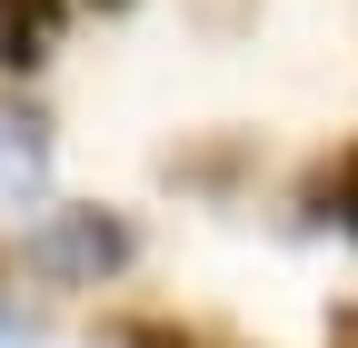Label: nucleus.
<instances>
[{
	"label": "nucleus",
	"mask_w": 358,
	"mask_h": 348,
	"mask_svg": "<svg viewBox=\"0 0 358 348\" xmlns=\"http://www.w3.org/2000/svg\"><path fill=\"white\" fill-rule=\"evenodd\" d=\"M129 259H140V239H129L120 209H50V219L20 239V269L60 279V289H100V279L129 269Z\"/></svg>",
	"instance_id": "nucleus-1"
},
{
	"label": "nucleus",
	"mask_w": 358,
	"mask_h": 348,
	"mask_svg": "<svg viewBox=\"0 0 358 348\" xmlns=\"http://www.w3.org/2000/svg\"><path fill=\"white\" fill-rule=\"evenodd\" d=\"M199 10H209V20H239V0H199Z\"/></svg>",
	"instance_id": "nucleus-8"
},
{
	"label": "nucleus",
	"mask_w": 358,
	"mask_h": 348,
	"mask_svg": "<svg viewBox=\"0 0 358 348\" xmlns=\"http://www.w3.org/2000/svg\"><path fill=\"white\" fill-rule=\"evenodd\" d=\"M50 189V119L30 100H0V209H40Z\"/></svg>",
	"instance_id": "nucleus-2"
},
{
	"label": "nucleus",
	"mask_w": 358,
	"mask_h": 348,
	"mask_svg": "<svg viewBox=\"0 0 358 348\" xmlns=\"http://www.w3.org/2000/svg\"><path fill=\"white\" fill-rule=\"evenodd\" d=\"M10 279H20V259L0 249V348H30V338H40V319L20 309V289H10Z\"/></svg>",
	"instance_id": "nucleus-6"
},
{
	"label": "nucleus",
	"mask_w": 358,
	"mask_h": 348,
	"mask_svg": "<svg viewBox=\"0 0 358 348\" xmlns=\"http://www.w3.org/2000/svg\"><path fill=\"white\" fill-rule=\"evenodd\" d=\"M70 30V0H0V70H40Z\"/></svg>",
	"instance_id": "nucleus-3"
},
{
	"label": "nucleus",
	"mask_w": 358,
	"mask_h": 348,
	"mask_svg": "<svg viewBox=\"0 0 358 348\" xmlns=\"http://www.w3.org/2000/svg\"><path fill=\"white\" fill-rule=\"evenodd\" d=\"M110 348H219V338L179 328V319H110Z\"/></svg>",
	"instance_id": "nucleus-5"
},
{
	"label": "nucleus",
	"mask_w": 358,
	"mask_h": 348,
	"mask_svg": "<svg viewBox=\"0 0 358 348\" xmlns=\"http://www.w3.org/2000/svg\"><path fill=\"white\" fill-rule=\"evenodd\" d=\"M329 348H358V309H338V319H329Z\"/></svg>",
	"instance_id": "nucleus-7"
},
{
	"label": "nucleus",
	"mask_w": 358,
	"mask_h": 348,
	"mask_svg": "<svg viewBox=\"0 0 358 348\" xmlns=\"http://www.w3.org/2000/svg\"><path fill=\"white\" fill-rule=\"evenodd\" d=\"M100 10H129V0H100Z\"/></svg>",
	"instance_id": "nucleus-9"
},
{
	"label": "nucleus",
	"mask_w": 358,
	"mask_h": 348,
	"mask_svg": "<svg viewBox=\"0 0 358 348\" xmlns=\"http://www.w3.org/2000/svg\"><path fill=\"white\" fill-rule=\"evenodd\" d=\"M299 209L319 229H348L358 239V150H329L319 169H308V180H299Z\"/></svg>",
	"instance_id": "nucleus-4"
}]
</instances>
